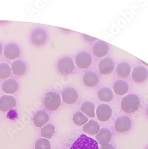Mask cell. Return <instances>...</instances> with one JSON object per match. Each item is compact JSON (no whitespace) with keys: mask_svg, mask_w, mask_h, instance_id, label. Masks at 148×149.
<instances>
[{"mask_svg":"<svg viewBox=\"0 0 148 149\" xmlns=\"http://www.w3.org/2000/svg\"><path fill=\"white\" fill-rule=\"evenodd\" d=\"M140 106V100L138 96L134 94H129L122 98L121 106L122 110L127 113H134Z\"/></svg>","mask_w":148,"mask_h":149,"instance_id":"1","label":"cell"},{"mask_svg":"<svg viewBox=\"0 0 148 149\" xmlns=\"http://www.w3.org/2000/svg\"><path fill=\"white\" fill-rule=\"evenodd\" d=\"M70 149H99V146L96 141L85 134H82L73 143Z\"/></svg>","mask_w":148,"mask_h":149,"instance_id":"2","label":"cell"},{"mask_svg":"<svg viewBox=\"0 0 148 149\" xmlns=\"http://www.w3.org/2000/svg\"><path fill=\"white\" fill-rule=\"evenodd\" d=\"M61 97L55 91H49L45 97L44 105L45 107L51 111L57 110L61 105Z\"/></svg>","mask_w":148,"mask_h":149,"instance_id":"3","label":"cell"},{"mask_svg":"<svg viewBox=\"0 0 148 149\" xmlns=\"http://www.w3.org/2000/svg\"><path fill=\"white\" fill-rule=\"evenodd\" d=\"M58 69L61 73L69 74L73 72L75 69V64L71 58L65 57L58 61Z\"/></svg>","mask_w":148,"mask_h":149,"instance_id":"4","label":"cell"},{"mask_svg":"<svg viewBox=\"0 0 148 149\" xmlns=\"http://www.w3.org/2000/svg\"><path fill=\"white\" fill-rule=\"evenodd\" d=\"M76 66L81 69H86L89 68L92 64V57L87 52L79 53L75 58Z\"/></svg>","mask_w":148,"mask_h":149,"instance_id":"5","label":"cell"},{"mask_svg":"<svg viewBox=\"0 0 148 149\" xmlns=\"http://www.w3.org/2000/svg\"><path fill=\"white\" fill-rule=\"evenodd\" d=\"M16 98L12 95H3L0 97V110L6 112L16 106Z\"/></svg>","mask_w":148,"mask_h":149,"instance_id":"6","label":"cell"},{"mask_svg":"<svg viewBox=\"0 0 148 149\" xmlns=\"http://www.w3.org/2000/svg\"><path fill=\"white\" fill-rule=\"evenodd\" d=\"M112 115V109L111 107L106 104H101L96 109V116L101 122L108 120Z\"/></svg>","mask_w":148,"mask_h":149,"instance_id":"7","label":"cell"},{"mask_svg":"<svg viewBox=\"0 0 148 149\" xmlns=\"http://www.w3.org/2000/svg\"><path fill=\"white\" fill-rule=\"evenodd\" d=\"M115 68L114 61L109 58H105L100 61L98 65L99 70L104 75H108L113 72Z\"/></svg>","mask_w":148,"mask_h":149,"instance_id":"8","label":"cell"},{"mask_svg":"<svg viewBox=\"0 0 148 149\" xmlns=\"http://www.w3.org/2000/svg\"><path fill=\"white\" fill-rule=\"evenodd\" d=\"M148 76V71L143 66H139L135 67L132 72V78L133 81L137 83H140L145 81Z\"/></svg>","mask_w":148,"mask_h":149,"instance_id":"9","label":"cell"},{"mask_svg":"<svg viewBox=\"0 0 148 149\" xmlns=\"http://www.w3.org/2000/svg\"><path fill=\"white\" fill-rule=\"evenodd\" d=\"M131 125V121L129 117L121 116L115 121V128L119 132H125L129 131Z\"/></svg>","mask_w":148,"mask_h":149,"instance_id":"10","label":"cell"},{"mask_svg":"<svg viewBox=\"0 0 148 149\" xmlns=\"http://www.w3.org/2000/svg\"><path fill=\"white\" fill-rule=\"evenodd\" d=\"M20 49L19 47L15 44H8L4 51V56L8 60H15L20 56Z\"/></svg>","mask_w":148,"mask_h":149,"instance_id":"11","label":"cell"},{"mask_svg":"<svg viewBox=\"0 0 148 149\" xmlns=\"http://www.w3.org/2000/svg\"><path fill=\"white\" fill-rule=\"evenodd\" d=\"M109 47L107 42L102 41H97L93 47V54L98 58H101L107 54Z\"/></svg>","mask_w":148,"mask_h":149,"instance_id":"12","label":"cell"},{"mask_svg":"<svg viewBox=\"0 0 148 149\" xmlns=\"http://www.w3.org/2000/svg\"><path fill=\"white\" fill-rule=\"evenodd\" d=\"M63 102L67 104L75 103L78 99V93L73 88H67L62 93Z\"/></svg>","mask_w":148,"mask_h":149,"instance_id":"13","label":"cell"},{"mask_svg":"<svg viewBox=\"0 0 148 149\" xmlns=\"http://www.w3.org/2000/svg\"><path fill=\"white\" fill-rule=\"evenodd\" d=\"M112 139V133L107 128H103L100 130L96 135V140L101 145L108 144Z\"/></svg>","mask_w":148,"mask_h":149,"instance_id":"14","label":"cell"},{"mask_svg":"<svg viewBox=\"0 0 148 149\" xmlns=\"http://www.w3.org/2000/svg\"><path fill=\"white\" fill-rule=\"evenodd\" d=\"M47 35L45 31L41 29H36L32 33V42L37 45H40L45 42Z\"/></svg>","mask_w":148,"mask_h":149,"instance_id":"15","label":"cell"},{"mask_svg":"<svg viewBox=\"0 0 148 149\" xmlns=\"http://www.w3.org/2000/svg\"><path fill=\"white\" fill-rule=\"evenodd\" d=\"M49 120V115L45 111L40 110L36 112L33 117V122L36 127H42Z\"/></svg>","mask_w":148,"mask_h":149,"instance_id":"16","label":"cell"},{"mask_svg":"<svg viewBox=\"0 0 148 149\" xmlns=\"http://www.w3.org/2000/svg\"><path fill=\"white\" fill-rule=\"evenodd\" d=\"M100 130L99 123L93 120H91L85 123L83 127V131L91 135H95Z\"/></svg>","mask_w":148,"mask_h":149,"instance_id":"17","label":"cell"},{"mask_svg":"<svg viewBox=\"0 0 148 149\" xmlns=\"http://www.w3.org/2000/svg\"><path fill=\"white\" fill-rule=\"evenodd\" d=\"M19 85L17 82L14 79H8L6 80L3 84L2 88L6 94H15L18 90Z\"/></svg>","mask_w":148,"mask_h":149,"instance_id":"18","label":"cell"},{"mask_svg":"<svg viewBox=\"0 0 148 149\" xmlns=\"http://www.w3.org/2000/svg\"><path fill=\"white\" fill-rule=\"evenodd\" d=\"M99 77L98 74L93 72H88L84 74L83 81L84 84L88 87H93L99 82Z\"/></svg>","mask_w":148,"mask_h":149,"instance_id":"19","label":"cell"},{"mask_svg":"<svg viewBox=\"0 0 148 149\" xmlns=\"http://www.w3.org/2000/svg\"><path fill=\"white\" fill-rule=\"evenodd\" d=\"M11 70L15 75H22L26 70V63L21 60H16L11 64Z\"/></svg>","mask_w":148,"mask_h":149,"instance_id":"20","label":"cell"},{"mask_svg":"<svg viewBox=\"0 0 148 149\" xmlns=\"http://www.w3.org/2000/svg\"><path fill=\"white\" fill-rule=\"evenodd\" d=\"M128 84L122 80H119L114 83L113 89L114 93L118 95H123L126 94L129 90Z\"/></svg>","mask_w":148,"mask_h":149,"instance_id":"21","label":"cell"},{"mask_svg":"<svg viewBox=\"0 0 148 149\" xmlns=\"http://www.w3.org/2000/svg\"><path fill=\"white\" fill-rule=\"evenodd\" d=\"M130 70L131 66L129 63L126 62H121L117 66L116 72L120 78H125L129 75Z\"/></svg>","mask_w":148,"mask_h":149,"instance_id":"22","label":"cell"},{"mask_svg":"<svg viewBox=\"0 0 148 149\" xmlns=\"http://www.w3.org/2000/svg\"><path fill=\"white\" fill-rule=\"evenodd\" d=\"M98 96L101 102H109L113 98V93L108 88H102L98 91Z\"/></svg>","mask_w":148,"mask_h":149,"instance_id":"23","label":"cell"},{"mask_svg":"<svg viewBox=\"0 0 148 149\" xmlns=\"http://www.w3.org/2000/svg\"><path fill=\"white\" fill-rule=\"evenodd\" d=\"M95 104L89 101H86L82 103L80 110L84 114L90 118H94L95 114Z\"/></svg>","mask_w":148,"mask_h":149,"instance_id":"24","label":"cell"},{"mask_svg":"<svg viewBox=\"0 0 148 149\" xmlns=\"http://www.w3.org/2000/svg\"><path fill=\"white\" fill-rule=\"evenodd\" d=\"M55 133V127L52 123H48L41 130V136L46 139H51Z\"/></svg>","mask_w":148,"mask_h":149,"instance_id":"25","label":"cell"},{"mask_svg":"<svg viewBox=\"0 0 148 149\" xmlns=\"http://www.w3.org/2000/svg\"><path fill=\"white\" fill-rule=\"evenodd\" d=\"M11 73V69L6 63H0V79H5L9 78Z\"/></svg>","mask_w":148,"mask_h":149,"instance_id":"26","label":"cell"},{"mask_svg":"<svg viewBox=\"0 0 148 149\" xmlns=\"http://www.w3.org/2000/svg\"><path fill=\"white\" fill-rule=\"evenodd\" d=\"M73 120L76 125L82 126L88 122V118L83 115L82 112L78 111L73 115Z\"/></svg>","mask_w":148,"mask_h":149,"instance_id":"27","label":"cell"},{"mask_svg":"<svg viewBox=\"0 0 148 149\" xmlns=\"http://www.w3.org/2000/svg\"><path fill=\"white\" fill-rule=\"evenodd\" d=\"M35 149H51V143L48 140L44 139H39L36 141Z\"/></svg>","mask_w":148,"mask_h":149,"instance_id":"28","label":"cell"},{"mask_svg":"<svg viewBox=\"0 0 148 149\" xmlns=\"http://www.w3.org/2000/svg\"><path fill=\"white\" fill-rule=\"evenodd\" d=\"M84 39L88 41V42H93L95 40H96L97 39L95 38H93V37H92V36H90L89 35H84Z\"/></svg>","mask_w":148,"mask_h":149,"instance_id":"29","label":"cell"},{"mask_svg":"<svg viewBox=\"0 0 148 149\" xmlns=\"http://www.w3.org/2000/svg\"><path fill=\"white\" fill-rule=\"evenodd\" d=\"M100 149H115V148L112 145L107 144L101 146Z\"/></svg>","mask_w":148,"mask_h":149,"instance_id":"30","label":"cell"},{"mask_svg":"<svg viewBox=\"0 0 148 149\" xmlns=\"http://www.w3.org/2000/svg\"><path fill=\"white\" fill-rule=\"evenodd\" d=\"M2 51H3V47H2L1 44H0V56H1V54L2 53Z\"/></svg>","mask_w":148,"mask_h":149,"instance_id":"31","label":"cell"},{"mask_svg":"<svg viewBox=\"0 0 148 149\" xmlns=\"http://www.w3.org/2000/svg\"><path fill=\"white\" fill-rule=\"evenodd\" d=\"M142 61V63H144V64H145V65H146V66H148V65H147V63H145V62H144V61Z\"/></svg>","mask_w":148,"mask_h":149,"instance_id":"32","label":"cell"},{"mask_svg":"<svg viewBox=\"0 0 148 149\" xmlns=\"http://www.w3.org/2000/svg\"><path fill=\"white\" fill-rule=\"evenodd\" d=\"M147 115H148V109H147Z\"/></svg>","mask_w":148,"mask_h":149,"instance_id":"33","label":"cell"},{"mask_svg":"<svg viewBox=\"0 0 148 149\" xmlns=\"http://www.w3.org/2000/svg\"><path fill=\"white\" fill-rule=\"evenodd\" d=\"M147 149H148V148H147Z\"/></svg>","mask_w":148,"mask_h":149,"instance_id":"34","label":"cell"}]
</instances>
